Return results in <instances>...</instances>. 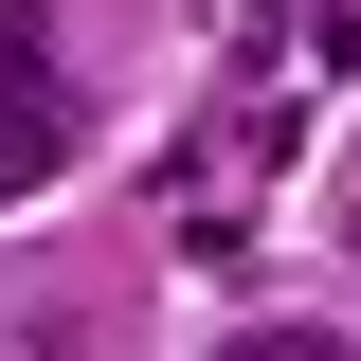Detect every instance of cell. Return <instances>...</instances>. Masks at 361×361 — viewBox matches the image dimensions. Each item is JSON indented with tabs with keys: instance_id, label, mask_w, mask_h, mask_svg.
I'll return each mask as SVG.
<instances>
[{
	"instance_id": "1",
	"label": "cell",
	"mask_w": 361,
	"mask_h": 361,
	"mask_svg": "<svg viewBox=\"0 0 361 361\" xmlns=\"http://www.w3.org/2000/svg\"><path fill=\"white\" fill-rule=\"evenodd\" d=\"M73 163V90H54V37L37 18H0V199H37Z\"/></svg>"
},
{
	"instance_id": "2",
	"label": "cell",
	"mask_w": 361,
	"mask_h": 361,
	"mask_svg": "<svg viewBox=\"0 0 361 361\" xmlns=\"http://www.w3.org/2000/svg\"><path fill=\"white\" fill-rule=\"evenodd\" d=\"M217 361H343L325 325H253V343H217Z\"/></svg>"
}]
</instances>
